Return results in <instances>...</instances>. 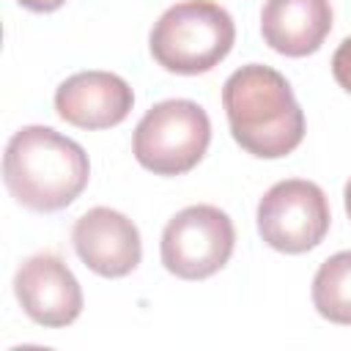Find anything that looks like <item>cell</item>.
<instances>
[{
	"mask_svg": "<svg viewBox=\"0 0 351 351\" xmlns=\"http://www.w3.org/2000/svg\"><path fill=\"white\" fill-rule=\"evenodd\" d=\"M90 162L80 143L49 129L22 126L5 145L3 181L30 211H60L88 186Z\"/></svg>",
	"mask_w": 351,
	"mask_h": 351,
	"instance_id": "cell-2",
	"label": "cell"
},
{
	"mask_svg": "<svg viewBox=\"0 0 351 351\" xmlns=\"http://www.w3.org/2000/svg\"><path fill=\"white\" fill-rule=\"evenodd\" d=\"M19 5L30 8V11H38V14H47V11H58L66 0H16Z\"/></svg>",
	"mask_w": 351,
	"mask_h": 351,
	"instance_id": "cell-13",
	"label": "cell"
},
{
	"mask_svg": "<svg viewBox=\"0 0 351 351\" xmlns=\"http://www.w3.org/2000/svg\"><path fill=\"white\" fill-rule=\"evenodd\" d=\"M343 197H346V211H348V217H351V178H348V184H346Z\"/></svg>",
	"mask_w": 351,
	"mask_h": 351,
	"instance_id": "cell-14",
	"label": "cell"
},
{
	"mask_svg": "<svg viewBox=\"0 0 351 351\" xmlns=\"http://www.w3.org/2000/svg\"><path fill=\"white\" fill-rule=\"evenodd\" d=\"M211 143V121L197 101L167 99L154 104L132 137L134 159L156 176L189 173Z\"/></svg>",
	"mask_w": 351,
	"mask_h": 351,
	"instance_id": "cell-4",
	"label": "cell"
},
{
	"mask_svg": "<svg viewBox=\"0 0 351 351\" xmlns=\"http://www.w3.org/2000/svg\"><path fill=\"white\" fill-rule=\"evenodd\" d=\"M71 241L80 261L101 277H126L143 255L137 225L126 214L104 206L85 211L74 222Z\"/></svg>",
	"mask_w": 351,
	"mask_h": 351,
	"instance_id": "cell-8",
	"label": "cell"
},
{
	"mask_svg": "<svg viewBox=\"0 0 351 351\" xmlns=\"http://www.w3.org/2000/svg\"><path fill=\"white\" fill-rule=\"evenodd\" d=\"M134 104L129 82L112 71H80L63 80L55 90V110L63 121L80 129L118 126Z\"/></svg>",
	"mask_w": 351,
	"mask_h": 351,
	"instance_id": "cell-9",
	"label": "cell"
},
{
	"mask_svg": "<svg viewBox=\"0 0 351 351\" xmlns=\"http://www.w3.org/2000/svg\"><path fill=\"white\" fill-rule=\"evenodd\" d=\"M329 30V0H266L261 11L263 41L285 58L313 55L324 44Z\"/></svg>",
	"mask_w": 351,
	"mask_h": 351,
	"instance_id": "cell-10",
	"label": "cell"
},
{
	"mask_svg": "<svg viewBox=\"0 0 351 351\" xmlns=\"http://www.w3.org/2000/svg\"><path fill=\"white\" fill-rule=\"evenodd\" d=\"M329 203L318 184L304 178L277 181L258 203L261 239L288 255L318 247L329 230Z\"/></svg>",
	"mask_w": 351,
	"mask_h": 351,
	"instance_id": "cell-6",
	"label": "cell"
},
{
	"mask_svg": "<svg viewBox=\"0 0 351 351\" xmlns=\"http://www.w3.org/2000/svg\"><path fill=\"white\" fill-rule=\"evenodd\" d=\"M233 140L258 159H280L304 137V112L288 80L271 66L236 69L222 88Z\"/></svg>",
	"mask_w": 351,
	"mask_h": 351,
	"instance_id": "cell-1",
	"label": "cell"
},
{
	"mask_svg": "<svg viewBox=\"0 0 351 351\" xmlns=\"http://www.w3.org/2000/svg\"><path fill=\"white\" fill-rule=\"evenodd\" d=\"M236 41L230 14L214 0H181L170 5L151 30L154 60L173 74L211 71Z\"/></svg>",
	"mask_w": 351,
	"mask_h": 351,
	"instance_id": "cell-3",
	"label": "cell"
},
{
	"mask_svg": "<svg viewBox=\"0 0 351 351\" xmlns=\"http://www.w3.org/2000/svg\"><path fill=\"white\" fill-rule=\"evenodd\" d=\"M313 304L326 321L351 326V250L318 266L313 277Z\"/></svg>",
	"mask_w": 351,
	"mask_h": 351,
	"instance_id": "cell-11",
	"label": "cell"
},
{
	"mask_svg": "<svg viewBox=\"0 0 351 351\" xmlns=\"http://www.w3.org/2000/svg\"><path fill=\"white\" fill-rule=\"evenodd\" d=\"M236 230L217 206H189L178 211L162 230V266L181 280H206L217 274L233 255Z\"/></svg>",
	"mask_w": 351,
	"mask_h": 351,
	"instance_id": "cell-5",
	"label": "cell"
},
{
	"mask_svg": "<svg viewBox=\"0 0 351 351\" xmlns=\"http://www.w3.org/2000/svg\"><path fill=\"white\" fill-rule=\"evenodd\" d=\"M332 74L343 90L351 93V36L343 38V44L332 55Z\"/></svg>",
	"mask_w": 351,
	"mask_h": 351,
	"instance_id": "cell-12",
	"label": "cell"
},
{
	"mask_svg": "<svg viewBox=\"0 0 351 351\" xmlns=\"http://www.w3.org/2000/svg\"><path fill=\"white\" fill-rule=\"evenodd\" d=\"M14 293L22 310L49 329L69 326L82 313V288L71 269L52 252H38L16 269Z\"/></svg>",
	"mask_w": 351,
	"mask_h": 351,
	"instance_id": "cell-7",
	"label": "cell"
}]
</instances>
